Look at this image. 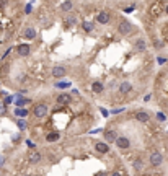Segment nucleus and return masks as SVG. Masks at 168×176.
<instances>
[{"label": "nucleus", "instance_id": "1", "mask_svg": "<svg viewBox=\"0 0 168 176\" xmlns=\"http://www.w3.org/2000/svg\"><path fill=\"white\" fill-rule=\"evenodd\" d=\"M165 11V5H163L162 0H157V2H153L152 7H150V10H148V15L153 16V18H157V16H160Z\"/></svg>", "mask_w": 168, "mask_h": 176}, {"label": "nucleus", "instance_id": "43", "mask_svg": "<svg viewBox=\"0 0 168 176\" xmlns=\"http://www.w3.org/2000/svg\"><path fill=\"white\" fill-rule=\"evenodd\" d=\"M25 176H30V175H25Z\"/></svg>", "mask_w": 168, "mask_h": 176}, {"label": "nucleus", "instance_id": "4", "mask_svg": "<svg viewBox=\"0 0 168 176\" xmlns=\"http://www.w3.org/2000/svg\"><path fill=\"white\" fill-rule=\"evenodd\" d=\"M114 144H116L117 148H122V150H128L129 147H131V140H129L126 136H119L116 139V142H114Z\"/></svg>", "mask_w": 168, "mask_h": 176}, {"label": "nucleus", "instance_id": "2", "mask_svg": "<svg viewBox=\"0 0 168 176\" xmlns=\"http://www.w3.org/2000/svg\"><path fill=\"white\" fill-rule=\"evenodd\" d=\"M117 31H119V34L128 36L134 31V26L131 25L128 20H122V21H119V25H117Z\"/></svg>", "mask_w": 168, "mask_h": 176}, {"label": "nucleus", "instance_id": "36", "mask_svg": "<svg viewBox=\"0 0 168 176\" xmlns=\"http://www.w3.org/2000/svg\"><path fill=\"white\" fill-rule=\"evenodd\" d=\"M31 10H33V7H31V5H30V3H28V5H26V7H25V11H26V13H30V11H31Z\"/></svg>", "mask_w": 168, "mask_h": 176}, {"label": "nucleus", "instance_id": "6", "mask_svg": "<svg viewBox=\"0 0 168 176\" xmlns=\"http://www.w3.org/2000/svg\"><path fill=\"white\" fill-rule=\"evenodd\" d=\"M41 160H43V155L39 152H36L34 148H30V152H28V161L34 165V163H39Z\"/></svg>", "mask_w": 168, "mask_h": 176}, {"label": "nucleus", "instance_id": "29", "mask_svg": "<svg viewBox=\"0 0 168 176\" xmlns=\"http://www.w3.org/2000/svg\"><path fill=\"white\" fill-rule=\"evenodd\" d=\"M74 23H75V16L70 15L69 16V20H67V25H74Z\"/></svg>", "mask_w": 168, "mask_h": 176}, {"label": "nucleus", "instance_id": "15", "mask_svg": "<svg viewBox=\"0 0 168 176\" xmlns=\"http://www.w3.org/2000/svg\"><path fill=\"white\" fill-rule=\"evenodd\" d=\"M131 90H132V85L129 82H122L121 85H119V95H128Z\"/></svg>", "mask_w": 168, "mask_h": 176}, {"label": "nucleus", "instance_id": "40", "mask_svg": "<svg viewBox=\"0 0 168 176\" xmlns=\"http://www.w3.org/2000/svg\"><path fill=\"white\" fill-rule=\"evenodd\" d=\"M7 5V0H0V7H5Z\"/></svg>", "mask_w": 168, "mask_h": 176}, {"label": "nucleus", "instance_id": "19", "mask_svg": "<svg viewBox=\"0 0 168 176\" xmlns=\"http://www.w3.org/2000/svg\"><path fill=\"white\" fill-rule=\"evenodd\" d=\"M70 85H72V82H69V80H62V82L54 83V86H56V88H59V90H65V88H69Z\"/></svg>", "mask_w": 168, "mask_h": 176}, {"label": "nucleus", "instance_id": "28", "mask_svg": "<svg viewBox=\"0 0 168 176\" xmlns=\"http://www.w3.org/2000/svg\"><path fill=\"white\" fill-rule=\"evenodd\" d=\"M11 101H13V95H7L5 96V105H10Z\"/></svg>", "mask_w": 168, "mask_h": 176}, {"label": "nucleus", "instance_id": "39", "mask_svg": "<svg viewBox=\"0 0 168 176\" xmlns=\"http://www.w3.org/2000/svg\"><path fill=\"white\" fill-rule=\"evenodd\" d=\"M96 176H108V171H100Z\"/></svg>", "mask_w": 168, "mask_h": 176}, {"label": "nucleus", "instance_id": "32", "mask_svg": "<svg viewBox=\"0 0 168 176\" xmlns=\"http://www.w3.org/2000/svg\"><path fill=\"white\" fill-rule=\"evenodd\" d=\"M122 111H124V108H116V109H113V114H119Z\"/></svg>", "mask_w": 168, "mask_h": 176}, {"label": "nucleus", "instance_id": "31", "mask_svg": "<svg viewBox=\"0 0 168 176\" xmlns=\"http://www.w3.org/2000/svg\"><path fill=\"white\" fill-rule=\"evenodd\" d=\"M100 111H101V114L105 116V117H108V116H109V113H108V109H105V108H100Z\"/></svg>", "mask_w": 168, "mask_h": 176}, {"label": "nucleus", "instance_id": "38", "mask_svg": "<svg viewBox=\"0 0 168 176\" xmlns=\"http://www.w3.org/2000/svg\"><path fill=\"white\" fill-rule=\"evenodd\" d=\"M155 47H157V49H160V47H163V42H160V41H157V42H155Z\"/></svg>", "mask_w": 168, "mask_h": 176}, {"label": "nucleus", "instance_id": "41", "mask_svg": "<svg viewBox=\"0 0 168 176\" xmlns=\"http://www.w3.org/2000/svg\"><path fill=\"white\" fill-rule=\"evenodd\" d=\"M111 176H121V173H119V171H114V173H113Z\"/></svg>", "mask_w": 168, "mask_h": 176}, {"label": "nucleus", "instance_id": "20", "mask_svg": "<svg viewBox=\"0 0 168 176\" xmlns=\"http://www.w3.org/2000/svg\"><path fill=\"white\" fill-rule=\"evenodd\" d=\"M59 139H61V134H59V132H49V134L46 136L47 142H57Z\"/></svg>", "mask_w": 168, "mask_h": 176}, {"label": "nucleus", "instance_id": "27", "mask_svg": "<svg viewBox=\"0 0 168 176\" xmlns=\"http://www.w3.org/2000/svg\"><path fill=\"white\" fill-rule=\"evenodd\" d=\"M20 134H15V136H11V142H15V144H18V142H20Z\"/></svg>", "mask_w": 168, "mask_h": 176}, {"label": "nucleus", "instance_id": "34", "mask_svg": "<svg viewBox=\"0 0 168 176\" xmlns=\"http://www.w3.org/2000/svg\"><path fill=\"white\" fill-rule=\"evenodd\" d=\"M157 62L160 64V65H162V64H165V62H167V59H163V57H158V59H157Z\"/></svg>", "mask_w": 168, "mask_h": 176}, {"label": "nucleus", "instance_id": "13", "mask_svg": "<svg viewBox=\"0 0 168 176\" xmlns=\"http://www.w3.org/2000/svg\"><path fill=\"white\" fill-rule=\"evenodd\" d=\"M109 20H111V15H109L108 11H101V13H98V16H96V21L100 25H106V23H109Z\"/></svg>", "mask_w": 168, "mask_h": 176}, {"label": "nucleus", "instance_id": "17", "mask_svg": "<svg viewBox=\"0 0 168 176\" xmlns=\"http://www.w3.org/2000/svg\"><path fill=\"white\" fill-rule=\"evenodd\" d=\"M15 116H18V117H28V114H30V111L26 109V108H15Z\"/></svg>", "mask_w": 168, "mask_h": 176}, {"label": "nucleus", "instance_id": "35", "mask_svg": "<svg viewBox=\"0 0 168 176\" xmlns=\"http://www.w3.org/2000/svg\"><path fill=\"white\" fill-rule=\"evenodd\" d=\"M3 165H5V156H2V155H0V168H2Z\"/></svg>", "mask_w": 168, "mask_h": 176}, {"label": "nucleus", "instance_id": "9", "mask_svg": "<svg viewBox=\"0 0 168 176\" xmlns=\"http://www.w3.org/2000/svg\"><path fill=\"white\" fill-rule=\"evenodd\" d=\"M70 100H72V96L69 95V93H61V95L56 98V103L59 106H62V105H69V103H70Z\"/></svg>", "mask_w": 168, "mask_h": 176}, {"label": "nucleus", "instance_id": "14", "mask_svg": "<svg viewBox=\"0 0 168 176\" xmlns=\"http://www.w3.org/2000/svg\"><path fill=\"white\" fill-rule=\"evenodd\" d=\"M67 74V69L65 67H62V65H57L52 69V75L56 77V78H61V77H64Z\"/></svg>", "mask_w": 168, "mask_h": 176}, {"label": "nucleus", "instance_id": "18", "mask_svg": "<svg viewBox=\"0 0 168 176\" xmlns=\"http://www.w3.org/2000/svg\"><path fill=\"white\" fill-rule=\"evenodd\" d=\"M92 90L95 91V93H98V95H100V93H103L105 86H103L101 82H93V83H92Z\"/></svg>", "mask_w": 168, "mask_h": 176}, {"label": "nucleus", "instance_id": "7", "mask_svg": "<svg viewBox=\"0 0 168 176\" xmlns=\"http://www.w3.org/2000/svg\"><path fill=\"white\" fill-rule=\"evenodd\" d=\"M31 52V47L30 44H20V46H16V54L20 55V57H28Z\"/></svg>", "mask_w": 168, "mask_h": 176}, {"label": "nucleus", "instance_id": "42", "mask_svg": "<svg viewBox=\"0 0 168 176\" xmlns=\"http://www.w3.org/2000/svg\"><path fill=\"white\" fill-rule=\"evenodd\" d=\"M165 13H167V15H168V5L165 7Z\"/></svg>", "mask_w": 168, "mask_h": 176}, {"label": "nucleus", "instance_id": "12", "mask_svg": "<svg viewBox=\"0 0 168 176\" xmlns=\"http://www.w3.org/2000/svg\"><path fill=\"white\" fill-rule=\"evenodd\" d=\"M31 100H28V98H23L21 95H15V108H23V106L30 105Z\"/></svg>", "mask_w": 168, "mask_h": 176}, {"label": "nucleus", "instance_id": "26", "mask_svg": "<svg viewBox=\"0 0 168 176\" xmlns=\"http://www.w3.org/2000/svg\"><path fill=\"white\" fill-rule=\"evenodd\" d=\"M157 119L160 122H165V121H167V116L163 114V113H157Z\"/></svg>", "mask_w": 168, "mask_h": 176}, {"label": "nucleus", "instance_id": "8", "mask_svg": "<svg viewBox=\"0 0 168 176\" xmlns=\"http://www.w3.org/2000/svg\"><path fill=\"white\" fill-rule=\"evenodd\" d=\"M95 150L98 153H108L111 148H109V144L105 140V142H95Z\"/></svg>", "mask_w": 168, "mask_h": 176}, {"label": "nucleus", "instance_id": "30", "mask_svg": "<svg viewBox=\"0 0 168 176\" xmlns=\"http://www.w3.org/2000/svg\"><path fill=\"white\" fill-rule=\"evenodd\" d=\"M7 113V106L5 105H0V114H5Z\"/></svg>", "mask_w": 168, "mask_h": 176}, {"label": "nucleus", "instance_id": "22", "mask_svg": "<svg viewBox=\"0 0 168 176\" xmlns=\"http://www.w3.org/2000/svg\"><path fill=\"white\" fill-rule=\"evenodd\" d=\"M82 28L87 31V33H92V31L95 30V25H93L92 21H83V23H82Z\"/></svg>", "mask_w": 168, "mask_h": 176}, {"label": "nucleus", "instance_id": "37", "mask_svg": "<svg viewBox=\"0 0 168 176\" xmlns=\"http://www.w3.org/2000/svg\"><path fill=\"white\" fill-rule=\"evenodd\" d=\"M134 8H136V5H132V7H128V8H126V10H124V11H126V13H131V11H132Z\"/></svg>", "mask_w": 168, "mask_h": 176}, {"label": "nucleus", "instance_id": "23", "mask_svg": "<svg viewBox=\"0 0 168 176\" xmlns=\"http://www.w3.org/2000/svg\"><path fill=\"white\" fill-rule=\"evenodd\" d=\"M136 49L137 51H145L147 49V42H145L144 39H137L136 41Z\"/></svg>", "mask_w": 168, "mask_h": 176}, {"label": "nucleus", "instance_id": "16", "mask_svg": "<svg viewBox=\"0 0 168 176\" xmlns=\"http://www.w3.org/2000/svg\"><path fill=\"white\" fill-rule=\"evenodd\" d=\"M15 124L18 126L20 131H26V129H28V121H26L25 117H18V119L15 121Z\"/></svg>", "mask_w": 168, "mask_h": 176}, {"label": "nucleus", "instance_id": "21", "mask_svg": "<svg viewBox=\"0 0 168 176\" xmlns=\"http://www.w3.org/2000/svg\"><path fill=\"white\" fill-rule=\"evenodd\" d=\"M23 36H25L26 39H34V38H36V31L33 30V28H28V30H25Z\"/></svg>", "mask_w": 168, "mask_h": 176}, {"label": "nucleus", "instance_id": "5", "mask_svg": "<svg viewBox=\"0 0 168 176\" xmlns=\"http://www.w3.org/2000/svg\"><path fill=\"white\" fill-rule=\"evenodd\" d=\"M148 160H150V165L152 166H160L163 163V155L160 152H152Z\"/></svg>", "mask_w": 168, "mask_h": 176}, {"label": "nucleus", "instance_id": "24", "mask_svg": "<svg viewBox=\"0 0 168 176\" xmlns=\"http://www.w3.org/2000/svg\"><path fill=\"white\" fill-rule=\"evenodd\" d=\"M72 7H74L72 0H64V2H62V5H61V8L64 11H69V10H72Z\"/></svg>", "mask_w": 168, "mask_h": 176}, {"label": "nucleus", "instance_id": "3", "mask_svg": "<svg viewBox=\"0 0 168 176\" xmlns=\"http://www.w3.org/2000/svg\"><path fill=\"white\" fill-rule=\"evenodd\" d=\"M33 114H34L38 119L44 117V116L47 114V105H46V103H39V105H34V108H33Z\"/></svg>", "mask_w": 168, "mask_h": 176}, {"label": "nucleus", "instance_id": "10", "mask_svg": "<svg viewBox=\"0 0 168 176\" xmlns=\"http://www.w3.org/2000/svg\"><path fill=\"white\" fill-rule=\"evenodd\" d=\"M103 136H105V140H106L108 144H111V142H116V139H117L116 131H113V129H106Z\"/></svg>", "mask_w": 168, "mask_h": 176}, {"label": "nucleus", "instance_id": "11", "mask_svg": "<svg viewBox=\"0 0 168 176\" xmlns=\"http://www.w3.org/2000/svg\"><path fill=\"white\" fill-rule=\"evenodd\" d=\"M134 117H136V121H139V122H148L150 121V114L145 113V111H137V113L134 114Z\"/></svg>", "mask_w": 168, "mask_h": 176}, {"label": "nucleus", "instance_id": "33", "mask_svg": "<svg viewBox=\"0 0 168 176\" xmlns=\"http://www.w3.org/2000/svg\"><path fill=\"white\" fill-rule=\"evenodd\" d=\"M26 145L30 147V148H36V145H34V144H33L31 140H28V139H26Z\"/></svg>", "mask_w": 168, "mask_h": 176}, {"label": "nucleus", "instance_id": "25", "mask_svg": "<svg viewBox=\"0 0 168 176\" xmlns=\"http://www.w3.org/2000/svg\"><path fill=\"white\" fill-rule=\"evenodd\" d=\"M132 166L136 168V170H142L144 163H142V160H140V158H136V160L132 161Z\"/></svg>", "mask_w": 168, "mask_h": 176}]
</instances>
